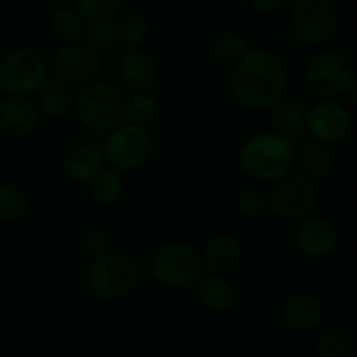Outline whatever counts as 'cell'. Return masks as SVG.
I'll return each mask as SVG.
<instances>
[{"label":"cell","instance_id":"20","mask_svg":"<svg viewBox=\"0 0 357 357\" xmlns=\"http://www.w3.org/2000/svg\"><path fill=\"white\" fill-rule=\"evenodd\" d=\"M105 155L91 146H77L66 155L65 173L75 183L89 185L94 178L107 169Z\"/></svg>","mask_w":357,"mask_h":357},{"label":"cell","instance_id":"9","mask_svg":"<svg viewBox=\"0 0 357 357\" xmlns=\"http://www.w3.org/2000/svg\"><path fill=\"white\" fill-rule=\"evenodd\" d=\"M303 79L314 94L323 100H335L347 93L354 79V68L347 56L338 52H321L305 65Z\"/></svg>","mask_w":357,"mask_h":357},{"label":"cell","instance_id":"19","mask_svg":"<svg viewBox=\"0 0 357 357\" xmlns=\"http://www.w3.org/2000/svg\"><path fill=\"white\" fill-rule=\"evenodd\" d=\"M282 323L289 330L307 331L317 326L323 317V305L316 296L293 295L282 303Z\"/></svg>","mask_w":357,"mask_h":357},{"label":"cell","instance_id":"22","mask_svg":"<svg viewBox=\"0 0 357 357\" xmlns=\"http://www.w3.org/2000/svg\"><path fill=\"white\" fill-rule=\"evenodd\" d=\"M195 291L202 305L215 312H225L234 305V300H236L234 286L220 275L201 278L195 284Z\"/></svg>","mask_w":357,"mask_h":357},{"label":"cell","instance_id":"25","mask_svg":"<svg viewBox=\"0 0 357 357\" xmlns=\"http://www.w3.org/2000/svg\"><path fill=\"white\" fill-rule=\"evenodd\" d=\"M30 208L24 190L10 181H0V223L20 222Z\"/></svg>","mask_w":357,"mask_h":357},{"label":"cell","instance_id":"28","mask_svg":"<svg viewBox=\"0 0 357 357\" xmlns=\"http://www.w3.org/2000/svg\"><path fill=\"white\" fill-rule=\"evenodd\" d=\"M149 20L142 13H128L117 20L119 45H124L126 49L139 47L149 37Z\"/></svg>","mask_w":357,"mask_h":357},{"label":"cell","instance_id":"3","mask_svg":"<svg viewBox=\"0 0 357 357\" xmlns=\"http://www.w3.org/2000/svg\"><path fill=\"white\" fill-rule=\"evenodd\" d=\"M73 110L80 124L93 132H110L126 122V100L117 87L107 82L80 87Z\"/></svg>","mask_w":357,"mask_h":357},{"label":"cell","instance_id":"17","mask_svg":"<svg viewBox=\"0 0 357 357\" xmlns=\"http://www.w3.org/2000/svg\"><path fill=\"white\" fill-rule=\"evenodd\" d=\"M337 160L331 149L319 142H307L300 145L295 152V167L300 171V176L310 181H323L331 176Z\"/></svg>","mask_w":357,"mask_h":357},{"label":"cell","instance_id":"33","mask_svg":"<svg viewBox=\"0 0 357 357\" xmlns=\"http://www.w3.org/2000/svg\"><path fill=\"white\" fill-rule=\"evenodd\" d=\"M82 246L89 257L100 258L103 255L110 253L112 250V237L107 230L100 227H91L82 234Z\"/></svg>","mask_w":357,"mask_h":357},{"label":"cell","instance_id":"2","mask_svg":"<svg viewBox=\"0 0 357 357\" xmlns=\"http://www.w3.org/2000/svg\"><path fill=\"white\" fill-rule=\"evenodd\" d=\"M295 143L274 132L248 139L239 152L244 173L258 181H279L295 167Z\"/></svg>","mask_w":357,"mask_h":357},{"label":"cell","instance_id":"4","mask_svg":"<svg viewBox=\"0 0 357 357\" xmlns=\"http://www.w3.org/2000/svg\"><path fill=\"white\" fill-rule=\"evenodd\" d=\"M139 272L135 261L122 253L103 255L94 258L87 272L91 293L105 302L122 300L135 291Z\"/></svg>","mask_w":357,"mask_h":357},{"label":"cell","instance_id":"10","mask_svg":"<svg viewBox=\"0 0 357 357\" xmlns=\"http://www.w3.org/2000/svg\"><path fill=\"white\" fill-rule=\"evenodd\" d=\"M271 213L284 220H302L309 216L319 202L316 183L300 174H288L275 181L271 195Z\"/></svg>","mask_w":357,"mask_h":357},{"label":"cell","instance_id":"5","mask_svg":"<svg viewBox=\"0 0 357 357\" xmlns=\"http://www.w3.org/2000/svg\"><path fill=\"white\" fill-rule=\"evenodd\" d=\"M105 160L119 173H131L145 166L153 153V139L149 129L124 122L108 132L103 150Z\"/></svg>","mask_w":357,"mask_h":357},{"label":"cell","instance_id":"37","mask_svg":"<svg viewBox=\"0 0 357 357\" xmlns=\"http://www.w3.org/2000/svg\"><path fill=\"white\" fill-rule=\"evenodd\" d=\"M6 89H3V84H2V79H0V101L3 100V98H6Z\"/></svg>","mask_w":357,"mask_h":357},{"label":"cell","instance_id":"6","mask_svg":"<svg viewBox=\"0 0 357 357\" xmlns=\"http://www.w3.org/2000/svg\"><path fill=\"white\" fill-rule=\"evenodd\" d=\"M199 253L187 243L160 246L150 260V271L157 282L169 288H192L201 279Z\"/></svg>","mask_w":357,"mask_h":357},{"label":"cell","instance_id":"36","mask_svg":"<svg viewBox=\"0 0 357 357\" xmlns=\"http://www.w3.org/2000/svg\"><path fill=\"white\" fill-rule=\"evenodd\" d=\"M52 3H56V6H59V9H63V7H66L68 3H73V0H51Z\"/></svg>","mask_w":357,"mask_h":357},{"label":"cell","instance_id":"23","mask_svg":"<svg viewBox=\"0 0 357 357\" xmlns=\"http://www.w3.org/2000/svg\"><path fill=\"white\" fill-rule=\"evenodd\" d=\"M209 54L220 63H239L246 56L248 49L246 38L234 30H220L209 38Z\"/></svg>","mask_w":357,"mask_h":357},{"label":"cell","instance_id":"21","mask_svg":"<svg viewBox=\"0 0 357 357\" xmlns=\"http://www.w3.org/2000/svg\"><path fill=\"white\" fill-rule=\"evenodd\" d=\"M37 100L42 114L51 119H61L73 107L75 96L68 84L61 82L56 77H47L37 91Z\"/></svg>","mask_w":357,"mask_h":357},{"label":"cell","instance_id":"34","mask_svg":"<svg viewBox=\"0 0 357 357\" xmlns=\"http://www.w3.org/2000/svg\"><path fill=\"white\" fill-rule=\"evenodd\" d=\"M250 6L255 13L261 14V16H271L281 9L282 0H250Z\"/></svg>","mask_w":357,"mask_h":357},{"label":"cell","instance_id":"11","mask_svg":"<svg viewBox=\"0 0 357 357\" xmlns=\"http://www.w3.org/2000/svg\"><path fill=\"white\" fill-rule=\"evenodd\" d=\"M103 61L100 52L86 42L65 44L54 52L51 59L52 77L72 86H87L101 73Z\"/></svg>","mask_w":357,"mask_h":357},{"label":"cell","instance_id":"35","mask_svg":"<svg viewBox=\"0 0 357 357\" xmlns=\"http://www.w3.org/2000/svg\"><path fill=\"white\" fill-rule=\"evenodd\" d=\"M347 93H349V100H351L352 107H354L357 110V77L352 79V82H351V86H349Z\"/></svg>","mask_w":357,"mask_h":357},{"label":"cell","instance_id":"24","mask_svg":"<svg viewBox=\"0 0 357 357\" xmlns=\"http://www.w3.org/2000/svg\"><path fill=\"white\" fill-rule=\"evenodd\" d=\"M126 119H129V124L145 129L152 128L159 119V103L155 96L149 91H136L129 94L126 100Z\"/></svg>","mask_w":357,"mask_h":357},{"label":"cell","instance_id":"29","mask_svg":"<svg viewBox=\"0 0 357 357\" xmlns=\"http://www.w3.org/2000/svg\"><path fill=\"white\" fill-rule=\"evenodd\" d=\"M84 38H86V44L91 45L100 54L115 51L119 47L117 20L110 17V20L89 23L84 31Z\"/></svg>","mask_w":357,"mask_h":357},{"label":"cell","instance_id":"13","mask_svg":"<svg viewBox=\"0 0 357 357\" xmlns=\"http://www.w3.org/2000/svg\"><path fill=\"white\" fill-rule=\"evenodd\" d=\"M340 237L330 222L321 218L307 220L296 230V246L312 260L330 258L338 250Z\"/></svg>","mask_w":357,"mask_h":357},{"label":"cell","instance_id":"16","mask_svg":"<svg viewBox=\"0 0 357 357\" xmlns=\"http://www.w3.org/2000/svg\"><path fill=\"white\" fill-rule=\"evenodd\" d=\"M243 248L241 243L230 234H216L209 237L199 253L201 267L209 272V275H222L232 271L241 260Z\"/></svg>","mask_w":357,"mask_h":357},{"label":"cell","instance_id":"27","mask_svg":"<svg viewBox=\"0 0 357 357\" xmlns=\"http://www.w3.org/2000/svg\"><path fill=\"white\" fill-rule=\"evenodd\" d=\"M51 31L63 44H75L84 38V20L72 9H58L51 16Z\"/></svg>","mask_w":357,"mask_h":357},{"label":"cell","instance_id":"15","mask_svg":"<svg viewBox=\"0 0 357 357\" xmlns=\"http://www.w3.org/2000/svg\"><path fill=\"white\" fill-rule=\"evenodd\" d=\"M40 124V112L28 98L6 96L0 101V129L9 136L26 138Z\"/></svg>","mask_w":357,"mask_h":357},{"label":"cell","instance_id":"32","mask_svg":"<svg viewBox=\"0 0 357 357\" xmlns=\"http://www.w3.org/2000/svg\"><path fill=\"white\" fill-rule=\"evenodd\" d=\"M316 357H345L347 356V340L338 328H328L321 331L314 345Z\"/></svg>","mask_w":357,"mask_h":357},{"label":"cell","instance_id":"31","mask_svg":"<svg viewBox=\"0 0 357 357\" xmlns=\"http://www.w3.org/2000/svg\"><path fill=\"white\" fill-rule=\"evenodd\" d=\"M236 206L244 216H251V218H257V216H264L267 213H271L268 197L264 192L255 187L241 188L236 197Z\"/></svg>","mask_w":357,"mask_h":357},{"label":"cell","instance_id":"26","mask_svg":"<svg viewBox=\"0 0 357 357\" xmlns=\"http://www.w3.org/2000/svg\"><path fill=\"white\" fill-rule=\"evenodd\" d=\"M91 187V199L101 206L115 204L121 201L124 195V178L119 171L115 169H105L103 173L98 174L93 181L89 183Z\"/></svg>","mask_w":357,"mask_h":357},{"label":"cell","instance_id":"30","mask_svg":"<svg viewBox=\"0 0 357 357\" xmlns=\"http://www.w3.org/2000/svg\"><path fill=\"white\" fill-rule=\"evenodd\" d=\"M121 0H73V10L87 23L114 17Z\"/></svg>","mask_w":357,"mask_h":357},{"label":"cell","instance_id":"18","mask_svg":"<svg viewBox=\"0 0 357 357\" xmlns=\"http://www.w3.org/2000/svg\"><path fill=\"white\" fill-rule=\"evenodd\" d=\"M268 122L274 135L289 142H302L307 135V107L300 101H279L268 110Z\"/></svg>","mask_w":357,"mask_h":357},{"label":"cell","instance_id":"1","mask_svg":"<svg viewBox=\"0 0 357 357\" xmlns=\"http://www.w3.org/2000/svg\"><path fill=\"white\" fill-rule=\"evenodd\" d=\"M288 89V70L278 54L253 49L237 63L230 77L234 100L248 110H271Z\"/></svg>","mask_w":357,"mask_h":357},{"label":"cell","instance_id":"7","mask_svg":"<svg viewBox=\"0 0 357 357\" xmlns=\"http://www.w3.org/2000/svg\"><path fill=\"white\" fill-rule=\"evenodd\" d=\"M338 28V14L330 0H295L291 6V30L303 47L326 44Z\"/></svg>","mask_w":357,"mask_h":357},{"label":"cell","instance_id":"14","mask_svg":"<svg viewBox=\"0 0 357 357\" xmlns=\"http://www.w3.org/2000/svg\"><path fill=\"white\" fill-rule=\"evenodd\" d=\"M119 75L126 86L136 91H149L159 79V66L155 58L142 47L126 49L119 58Z\"/></svg>","mask_w":357,"mask_h":357},{"label":"cell","instance_id":"12","mask_svg":"<svg viewBox=\"0 0 357 357\" xmlns=\"http://www.w3.org/2000/svg\"><path fill=\"white\" fill-rule=\"evenodd\" d=\"M352 115L340 101L323 100L307 110L305 129L314 142L337 143L351 132Z\"/></svg>","mask_w":357,"mask_h":357},{"label":"cell","instance_id":"8","mask_svg":"<svg viewBox=\"0 0 357 357\" xmlns=\"http://www.w3.org/2000/svg\"><path fill=\"white\" fill-rule=\"evenodd\" d=\"M0 79L9 96L28 98L47 79V61L35 49H16L0 63Z\"/></svg>","mask_w":357,"mask_h":357}]
</instances>
